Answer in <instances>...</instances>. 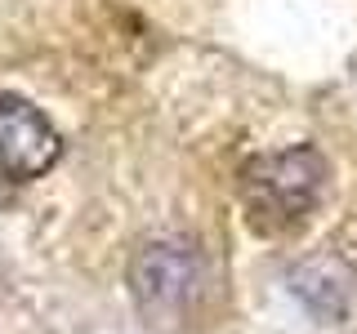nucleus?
I'll return each mask as SVG.
<instances>
[{
    "label": "nucleus",
    "mask_w": 357,
    "mask_h": 334,
    "mask_svg": "<svg viewBox=\"0 0 357 334\" xmlns=\"http://www.w3.org/2000/svg\"><path fill=\"white\" fill-rule=\"evenodd\" d=\"M210 263L192 241L156 237L134 250L130 263V294L139 303L143 321L156 330H183L201 317L210 299Z\"/></svg>",
    "instance_id": "1"
},
{
    "label": "nucleus",
    "mask_w": 357,
    "mask_h": 334,
    "mask_svg": "<svg viewBox=\"0 0 357 334\" xmlns=\"http://www.w3.org/2000/svg\"><path fill=\"white\" fill-rule=\"evenodd\" d=\"M326 183V161L317 148H290L259 156L241 170V196L259 232H282L317 205Z\"/></svg>",
    "instance_id": "2"
},
{
    "label": "nucleus",
    "mask_w": 357,
    "mask_h": 334,
    "mask_svg": "<svg viewBox=\"0 0 357 334\" xmlns=\"http://www.w3.org/2000/svg\"><path fill=\"white\" fill-rule=\"evenodd\" d=\"M63 156V138L27 98L0 94V174L9 183H31Z\"/></svg>",
    "instance_id": "3"
}]
</instances>
